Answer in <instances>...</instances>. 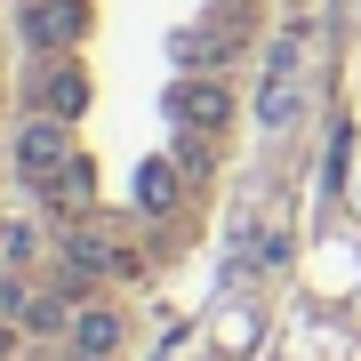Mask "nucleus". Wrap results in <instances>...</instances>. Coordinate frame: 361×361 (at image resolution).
Listing matches in <instances>:
<instances>
[{
    "mask_svg": "<svg viewBox=\"0 0 361 361\" xmlns=\"http://www.w3.org/2000/svg\"><path fill=\"white\" fill-rule=\"evenodd\" d=\"M80 32H89V8L80 0H32L25 8V40L32 49H73Z\"/></svg>",
    "mask_w": 361,
    "mask_h": 361,
    "instance_id": "obj_1",
    "label": "nucleus"
},
{
    "mask_svg": "<svg viewBox=\"0 0 361 361\" xmlns=\"http://www.w3.org/2000/svg\"><path fill=\"white\" fill-rule=\"evenodd\" d=\"M169 113H177V129L209 137V129H225V121H233V97L217 89V80H177V97H169Z\"/></svg>",
    "mask_w": 361,
    "mask_h": 361,
    "instance_id": "obj_2",
    "label": "nucleus"
},
{
    "mask_svg": "<svg viewBox=\"0 0 361 361\" xmlns=\"http://www.w3.org/2000/svg\"><path fill=\"white\" fill-rule=\"evenodd\" d=\"M65 337H73V361H113L121 353V313L113 305H80Z\"/></svg>",
    "mask_w": 361,
    "mask_h": 361,
    "instance_id": "obj_3",
    "label": "nucleus"
},
{
    "mask_svg": "<svg viewBox=\"0 0 361 361\" xmlns=\"http://www.w3.org/2000/svg\"><path fill=\"white\" fill-rule=\"evenodd\" d=\"M16 161H25V177L49 193V177L73 161V153H65V121H32V129H25V145H16Z\"/></svg>",
    "mask_w": 361,
    "mask_h": 361,
    "instance_id": "obj_4",
    "label": "nucleus"
},
{
    "mask_svg": "<svg viewBox=\"0 0 361 361\" xmlns=\"http://www.w3.org/2000/svg\"><path fill=\"white\" fill-rule=\"evenodd\" d=\"M16 329H25V337H56V329H73V305H65V297H25Z\"/></svg>",
    "mask_w": 361,
    "mask_h": 361,
    "instance_id": "obj_5",
    "label": "nucleus"
},
{
    "mask_svg": "<svg viewBox=\"0 0 361 361\" xmlns=\"http://www.w3.org/2000/svg\"><path fill=\"white\" fill-rule=\"evenodd\" d=\"M169 201H177V169H169V161H145V169H137V209L161 217Z\"/></svg>",
    "mask_w": 361,
    "mask_h": 361,
    "instance_id": "obj_6",
    "label": "nucleus"
},
{
    "mask_svg": "<svg viewBox=\"0 0 361 361\" xmlns=\"http://www.w3.org/2000/svg\"><path fill=\"white\" fill-rule=\"evenodd\" d=\"M89 193H97V169L89 161H65V169H56V209H89Z\"/></svg>",
    "mask_w": 361,
    "mask_h": 361,
    "instance_id": "obj_7",
    "label": "nucleus"
},
{
    "mask_svg": "<svg viewBox=\"0 0 361 361\" xmlns=\"http://www.w3.org/2000/svg\"><path fill=\"white\" fill-rule=\"evenodd\" d=\"M49 104H56V121H73L80 104H89V80H80V65H56V80H49Z\"/></svg>",
    "mask_w": 361,
    "mask_h": 361,
    "instance_id": "obj_8",
    "label": "nucleus"
},
{
    "mask_svg": "<svg viewBox=\"0 0 361 361\" xmlns=\"http://www.w3.org/2000/svg\"><path fill=\"white\" fill-rule=\"evenodd\" d=\"M0 249H8V265H25V257H32V233H25V225H8V233H0Z\"/></svg>",
    "mask_w": 361,
    "mask_h": 361,
    "instance_id": "obj_9",
    "label": "nucleus"
},
{
    "mask_svg": "<svg viewBox=\"0 0 361 361\" xmlns=\"http://www.w3.org/2000/svg\"><path fill=\"white\" fill-rule=\"evenodd\" d=\"M16 313H25V289H16L8 273H0V322H16Z\"/></svg>",
    "mask_w": 361,
    "mask_h": 361,
    "instance_id": "obj_10",
    "label": "nucleus"
}]
</instances>
